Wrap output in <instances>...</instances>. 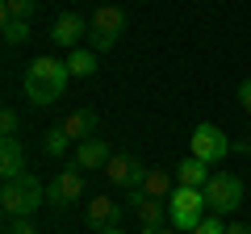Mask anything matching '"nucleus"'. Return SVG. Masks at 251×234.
<instances>
[{"instance_id":"7","label":"nucleus","mask_w":251,"mask_h":234,"mask_svg":"<svg viewBox=\"0 0 251 234\" xmlns=\"http://www.w3.org/2000/svg\"><path fill=\"white\" fill-rule=\"evenodd\" d=\"M84 167H59L54 171V180L46 184V201L50 205H59V209H67V205H75V201H84Z\"/></svg>"},{"instance_id":"4","label":"nucleus","mask_w":251,"mask_h":234,"mask_svg":"<svg viewBox=\"0 0 251 234\" xmlns=\"http://www.w3.org/2000/svg\"><path fill=\"white\" fill-rule=\"evenodd\" d=\"M126 34V9H117V4H100L97 13H92V21H88V42H92V50H113L117 46V38Z\"/></svg>"},{"instance_id":"9","label":"nucleus","mask_w":251,"mask_h":234,"mask_svg":"<svg viewBox=\"0 0 251 234\" xmlns=\"http://www.w3.org/2000/svg\"><path fill=\"white\" fill-rule=\"evenodd\" d=\"M105 176H109V184H117V188H138L143 176H147V167L134 159V155H113V159L105 163Z\"/></svg>"},{"instance_id":"28","label":"nucleus","mask_w":251,"mask_h":234,"mask_svg":"<svg viewBox=\"0 0 251 234\" xmlns=\"http://www.w3.org/2000/svg\"><path fill=\"white\" fill-rule=\"evenodd\" d=\"M4 234H9V230H4Z\"/></svg>"},{"instance_id":"23","label":"nucleus","mask_w":251,"mask_h":234,"mask_svg":"<svg viewBox=\"0 0 251 234\" xmlns=\"http://www.w3.org/2000/svg\"><path fill=\"white\" fill-rule=\"evenodd\" d=\"M4 230H9V234H38V230H34V222H29V217H13V222L4 226Z\"/></svg>"},{"instance_id":"11","label":"nucleus","mask_w":251,"mask_h":234,"mask_svg":"<svg viewBox=\"0 0 251 234\" xmlns=\"http://www.w3.org/2000/svg\"><path fill=\"white\" fill-rule=\"evenodd\" d=\"M117 217H122V205H117L109 192H97V197L88 201V226L92 230H113Z\"/></svg>"},{"instance_id":"22","label":"nucleus","mask_w":251,"mask_h":234,"mask_svg":"<svg viewBox=\"0 0 251 234\" xmlns=\"http://www.w3.org/2000/svg\"><path fill=\"white\" fill-rule=\"evenodd\" d=\"M0 130H4V138H17V130H21L17 109H4V113H0Z\"/></svg>"},{"instance_id":"6","label":"nucleus","mask_w":251,"mask_h":234,"mask_svg":"<svg viewBox=\"0 0 251 234\" xmlns=\"http://www.w3.org/2000/svg\"><path fill=\"white\" fill-rule=\"evenodd\" d=\"M234 151V142L226 138V130H218V126H209V121H201L197 130H193V155H197L201 163H222L226 155Z\"/></svg>"},{"instance_id":"10","label":"nucleus","mask_w":251,"mask_h":234,"mask_svg":"<svg viewBox=\"0 0 251 234\" xmlns=\"http://www.w3.org/2000/svg\"><path fill=\"white\" fill-rule=\"evenodd\" d=\"M88 34V17L84 13H63V17H54V25H50V42L54 46H80V38Z\"/></svg>"},{"instance_id":"3","label":"nucleus","mask_w":251,"mask_h":234,"mask_svg":"<svg viewBox=\"0 0 251 234\" xmlns=\"http://www.w3.org/2000/svg\"><path fill=\"white\" fill-rule=\"evenodd\" d=\"M205 213H209L205 192H201V188H184V184H176V192L168 197V217H172V226H176V230H184V234H193V226H197Z\"/></svg>"},{"instance_id":"21","label":"nucleus","mask_w":251,"mask_h":234,"mask_svg":"<svg viewBox=\"0 0 251 234\" xmlns=\"http://www.w3.org/2000/svg\"><path fill=\"white\" fill-rule=\"evenodd\" d=\"M193 234H226V226H222V217H218V213H205L197 226H193Z\"/></svg>"},{"instance_id":"19","label":"nucleus","mask_w":251,"mask_h":234,"mask_svg":"<svg viewBox=\"0 0 251 234\" xmlns=\"http://www.w3.org/2000/svg\"><path fill=\"white\" fill-rule=\"evenodd\" d=\"M0 29H4V46H21L29 38V21L25 17H0Z\"/></svg>"},{"instance_id":"20","label":"nucleus","mask_w":251,"mask_h":234,"mask_svg":"<svg viewBox=\"0 0 251 234\" xmlns=\"http://www.w3.org/2000/svg\"><path fill=\"white\" fill-rule=\"evenodd\" d=\"M34 9H38V0H4V4H0V17H25L29 21Z\"/></svg>"},{"instance_id":"5","label":"nucleus","mask_w":251,"mask_h":234,"mask_svg":"<svg viewBox=\"0 0 251 234\" xmlns=\"http://www.w3.org/2000/svg\"><path fill=\"white\" fill-rule=\"evenodd\" d=\"M201 192H205L209 213H218V217L234 213V209L243 205V180H239V176H230V171H222V176H209V184H205Z\"/></svg>"},{"instance_id":"8","label":"nucleus","mask_w":251,"mask_h":234,"mask_svg":"<svg viewBox=\"0 0 251 234\" xmlns=\"http://www.w3.org/2000/svg\"><path fill=\"white\" fill-rule=\"evenodd\" d=\"M130 205H134V217H138V226H143V234L159 230V226H163V217H168V201L147 197L143 188H130Z\"/></svg>"},{"instance_id":"17","label":"nucleus","mask_w":251,"mask_h":234,"mask_svg":"<svg viewBox=\"0 0 251 234\" xmlns=\"http://www.w3.org/2000/svg\"><path fill=\"white\" fill-rule=\"evenodd\" d=\"M67 71L72 75H92L97 71V50H92V46H75V50L67 54Z\"/></svg>"},{"instance_id":"15","label":"nucleus","mask_w":251,"mask_h":234,"mask_svg":"<svg viewBox=\"0 0 251 234\" xmlns=\"http://www.w3.org/2000/svg\"><path fill=\"white\" fill-rule=\"evenodd\" d=\"M209 176H214V171H209V163H201L197 155H188V159L176 167V184H184V188H205Z\"/></svg>"},{"instance_id":"16","label":"nucleus","mask_w":251,"mask_h":234,"mask_svg":"<svg viewBox=\"0 0 251 234\" xmlns=\"http://www.w3.org/2000/svg\"><path fill=\"white\" fill-rule=\"evenodd\" d=\"M138 188L147 192V197H159V201H168L172 197V176L163 167H147V176H143V184Z\"/></svg>"},{"instance_id":"18","label":"nucleus","mask_w":251,"mask_h":234,"mask_svg":"<svg viewBox=\"0 0 251 234\" xmlns=\"http://www.w3.org/2000/svg\"><path fill=\"white\" fill-rule=\"evenodd\" d=\"M42 151L50 155V159H63V155L72 151V138H67V130H63V126L46 130V138H42Z\"/></svg>"},{"instance_id":"2","label":"nucleus","mask_w":251,"mask_h":234,"mask_svg":"<svg viewBox=\"0 0 251 234\" xmlns=\"http://www.w3.org/2000/svg\"><path fill=\"white\" fill-rule=\"evenodd\" d=\"M46 201V184L38 180L34 171H25V176H17V180H4V188H0V209H4V217H29L38 205Z\"/></svg>"},{"instance_id":"13","label":"nucleus","mask_w":251,"mask_h":234,"mask_svg":"<svg viewBox=\"0 0 251 234\" xmlns=\"http://www.w3.org/2000/svg\"><path fill=\"white\" fill-rule=\"evenodd\" d=\"M97 121H100V117L92 113V109H72V113L63 117V130H67L72 142H84V138L97 134Z\"/></svg>"},{"instance_id":"1","label":"nucleus","mask_w":251,"mask_h":234,"mask_svg":"<svg viewBox=\"0 0 251 234\" xmlns=\"http://www.w3.org/2000/svg\"><path fill=\"white\" fill-rule=\"evenodd\" d=\"M67 80H72V71H67V63H59V59H50V54H38L34 63L25 67V75H21V92H25L29 105H54V100L67 92Z\"/></svg>"},{"instance_id":"14","label":"nucleus","mask_w":251,"mask_h":234,"mask_svg":"<svg viewBox=\"0 0 251 234\" xmlns=\"http://www.w3.org/2000/svg\"><path fill=\"white\" fill-rule=\"evenodd\" d=\"M109 159H113V155H109V146L100 142V138H84V142H75V155H72L75 167H105Z\"/></svg>"},{"instance_id":"25","label":"nucleus","mask_w":251,"mask_h":234,"mask_svg":"<svg viewBox=\"0 0 251 234\" xmlns=\"http://www.w3.org/2000/svg\"><path fill=\"white\" fill-rule=\"evenodd\" d=\"M226 234H251V226L247 222H234V226H226Z\"/></svg>"},{"instance_id":"29","label":"nucleus","mask_w":251,"mask_h":234,"mask_svg":"<svg viewBox=\"0 0 251 234\" xmlns=\"http://www.w3.org/2000/svg\"><path fill=\"white\" fill-rule=\"evenodd\" d=\"M247 155H251V151H247Z\"/></svg>"},{"instance_id":"26","label":"nucleus","mask_w":251,"mask_h":234,"mask_svg":"<svg viewBox=\"0 0 251 234\" xmlns=\"http://www.w3.org/2000/svg\"><path fill=\"white\" fill-rule=\"evenodd\" d=\"M151 234H172V230H168V226H159V230H151Z\"/></svg>"},{"instance_id":"12","label":"nucleus","mask_w":251,"mask_h":234,"mask_svg":"<svg viewBox=\"0 0 251 234\" xmlns=\"http://www.w3.org/2000/svg\"><path fill=\"white\" fill-rule=\"evenodd\" d=\"M0 176H4V180L25 176V151H21L17 138H0Z\"/></svg>"},{"instance_id":"27","label":"nucleus","mask_w":251,"mask_h":234,"mask_svg":"<svg viewBox=\"0 0 251 234\" xmlns=\"http://www.w3.org/2000/svg\"><path fill=\"white\" fill-rule=\"evenodd\" d=\"M97 234H122V230H117V226H113V230H97Z\"/></svg>"},{"instance_id":"24","label":"nucleus","mask_w":251,"mask_h":234,"mask_svg":"<svg viewBox=\"0 0 251 234\" xmlns=\"http://www.w3.org/2000/svg\"><path fill=\"white\" fill-rule=\"evenodd\" d=\"M239 105H243V113H251V80L239 84Z\"/></svg>"}]
</instances>
